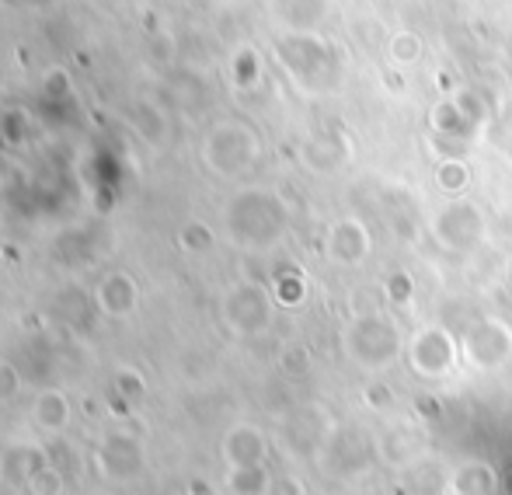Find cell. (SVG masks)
Returning <instances> with one entry per match:
<instances>
[{
	"instance_id": "cell-29",
	"label": "cell",
	"mask_w": 512,
	"mask_h": 495,
	"mask_svg": "<svg viewBox=\"0 0 512 495\" xmlns=\"http://www.w3.org/2000/svg\"><path fill=\"white\" fill-rule=\"evenodd\" d=\"M25 391V377L11 360H0V405H14Z\"/></svg>"
},
{
	"instance_id": "cell-24",
	"label": "cell",
	"mask_w": 512,
	"mask_h": 495,
	"mask_svg": "<svg viewBox=\"0 0 512 495\" xmlns=\"http://www.w3.org/2000/svg\"><path fill=\"white\" fill-rule=\"evenodd\" d=\"M387 56H391L394 67H415L425 56V42L418 32H394L387 42Z\"/></svg>"
},
{
	"instance_id": "cell-33",
	"label": "cell",
	"mask_w": 512,
	"mask_h": 495,
	"mask_svg": "<svg viewBox=\"0 0 512 495\" xmlns=\"http://www.w3.org/2000/svg\"><path fill=\"white\" fill-rule=\"evenodd\" d=\"M70 95V77L63 70L46 74V98H67Z\"/></svg>"
},
{
	"instance_id": "cell-21",
	"label": "cell",
	"mask_w": 512,
	"mask_h": 495,
	"mask_svg": "<svg viewBox=\"0 0 512 495\" xmlns=\"http://www.w3.org/2000/svg\"><path fill=\"white\" fill-rule=\"evenodd\" d=\"M405 478L411 495H450V471L429 454L405 468Z\"/></svg>"
},
{
	"instance_id": "cell-27",
	"label": "cell",
	"mask_w": 512,
	"mask_h": 495,
	"mask_svg": "<svg viewBox=\"0 0 512 495\" xmlns=\"http://www.w3.org/2000/svg\"><path fill=\"white\" fill-rule=\"evenodd\" d=\"M178 245L185 251H192V255H203V251L216 245V231L209 224H203V220H189V224L178 231Z\"/></svg>"
},
{
	"instance_id": "cell-13",
	"label": "cell",
	"mask_w": 512,
	"mask_h": 495,
	"mask_svg": "<svg viewBox=\"0 0 512 495\" xmlns=\"http://www.w3.org/2000/svg\"><path fill=\"white\" fill-rule=\"evenodd\" d=\"M377 454V440L366 436L363 429H338L335 440L321 454V464L331 468V475H359Z\"/></svg>"
},
{
	"instance_id": "cell-35",
	"label": "cell",
	"mask_w": 512,
	"mask_h": 495,
	"mask_svg": "<svg viewBox=\"0 0 512 495\" xmlns=\"http://www.w3.org/2000/svg\"><path fill=\"white\" fill-rule=\"evenodd\" d=\"M223 495H234V492H223Z\"/></svg>"
},
{
	"instance_id": "cell-1",
	"label": "cell",
	"mask_w": 512,
	"mask_h": 495,
	"mask_svg": "<svg viewBox=\"0 0 512 495\" xmlns=\"http://www.w3.org/2000/svg\"><path fill=\"white\" fill-rule=\"evenodd\" d=\"M223 234L241 251H272L290 234V206L269 185H244L223 203Z\"/></svg>"
},
{
	"instance_id": "cell-31",
	"label": "cell",
	"mask_w": 512,
	"mask_h": 495,
	"mask_svg": "<svg viewBox=\"0 0 512 495\" xmlns=\"http://www.w3.org/2000/svg\"><path fill=\"white\" fill-rule=\"evenodd\" d=\"M411 290H415V283H411L408 272H394V276L387 279V297H391L394 304L405 307L408 300H411Z\"/></svg>"
},
{
	"instance_id": "cell-23",
	"label": "cell",
	"mask_w": 512,
	"mask_h": 495,
	"mask_svg": "<svg viewBox=\"0 0 512 495\" xmlns=\"http://www.w3.org/2000/svg\"><path fill=\"white\" fill-rule=\"evenodd\" d=\"M436 185L446 196H464V189L471 185V168H467L464 157H443L436 168Z\"/></svg>"
},
{
	"instance_id": "cell-25",
	"label": "cell",
	"mask_w": 512,
	"mask_h": 495,
	"mask_svg": "<svg viewBox=\"0 0 512 495\" xmlns=\"http://www.w3.org/2000/svg\"><path fill=\"white\" fill-rule=\"evenodd\" d=\"M272 482V471L265 468H244V471H227V492L234 495H265Z\"/></svg>"
},
{
	"instance_id": "cell-34",
	"label": "cell",
	"mask_w": 512,
	"mask_h": 495,
	"mask_svg": "<svg viewBox=\"0 0 512 495\" xmlns=\"http://www.w3.org/2000/svg\"><path fill=\"white\" fill-rule=\"evenodd\" d=\"M119 391H126V394H143V377L136 370H129V367H122L119 373Z\"/></svg>"
},
{
	"instance_id": "cell-11",
	"label": "cell",
	"mask_w": 512,
	"mask_h": 495,
	"mask_svg": "<svg viewBox=\"0 0 512 495\" xmlns=\"http://www.w3.org/2000/svg\"><path fill=\"white\" fill-rule=\"evenodd\" d=\"M220 457L227 464V471L265 468V461H269V436L255 422H237V426H230L223 433Z\"/></svg>"
},
{
	"instance_id": "cell-32",
	"label": "cell",
	"mask_w": 512,
	"mask_h": 495,
	"mask_svg": "<svg viewBox=\"0 0 512 495\" xmlns=\"http://www.w3.org/2000/svg\"><path fill=\"white\" fill-rule=\"evenodd\" d=\"M265 495H307V485L297 475H272Z\"/></svg>"
},
{
	"instance_id": "cell-18",
	"label": "cell",
	"mask_w": 512,
	"mask_h": 495,
	"mask_svg": "<svg viewBox=\"0 0 512 495\" xmlns=\"http://www.w3.org/2000/svg\"><path fill=\"white\" fill-rule=\"evenodd\" d=\"M32 422H35V429H42V433H49V436L67 433L70 422H74L70 398L63 391H56V387L39 391V394H35V401H32Z\"/></svg>"
},
{
	"instance_id": "cell-14",
	"label": "cell",
	"mask_w": 512,
	"mask_h": 495,
	"mask_svg": "<svg viewBox=\"0 0 512 495\" xmlns=\"http://www.w3.org/2000/svg\"><path fill=\"white\" fill-rule=\"evenodd\" d=\"M95 461H98V471H102L105 478L122 482V478L140 475L143 464H147V454H143V443L136 440V436L112 433V436H105V440L98 443Z\"/></svg>"
},
{
	"instance_id": "cell-30",
	"label": "cell",
	"mask_w": 512,
	"mask_h": 495,
	"mask_svg": "<svg viewBox=\"0 0 512 495\" xmlns=\"http://www.w3.org/2000/svg\"><path fill=\"white\" fill-rule=\"evenodd\" d=\"M276 304H290V307H297L300 300H304V279L300 276H279V283H276Z\"/></svg>"
},
{
	"instance_id": "cell-22",
	"label": "cell",
	"mask_w": 512,
	"mask_h": 495,
	"mask_svg": "<svg viewBox=\"0 0 512 495\" xmlns=\"http://www.w3.org/2000/svg\"><path fill=\"white\" fill-rule=\"evenodd\" d=\"M227 74H230V84L237 91H251L258 81H262V53L255 46H237L230 53V63H227Z\"/></svg>"
},
{
	"instance_id": "cell-28",
	"label": "cell",
	"mask_w": 512,
	"mask_h": 495,
	"mask_svg": "<svg viewBox=\"0 0 512 495\" xmlns=\"http://www.w3.org/2000/svg\"><path fill=\"white\" fill-rule=\"evenodd\" d=\"M279 370H283L286 377H293V380H304L307 373L314 370V356H310L307 346L293 342V346H286L283 353H279Z\"/></svg>"
},
{
	"instance_id": "cell-16",
	"label": "cell",
	"mask_w": 512,
	"mask_h": 495,
	"mask_svg": "<svg viewBox=\"0 0 512 495\" xmlns=\"http://www.w3.org/2000/svg\"><path fill=\"white\" fill-rule=\"evenodd\" d=\"M269 14L283 32H317L328 21L331 0H269Z\"/></svg>"
},
{
	"instance_id": "cell-5",
	"label": "cell",
	"mask_w": 512,
	"mask_h": 495,
	"mask_svg": "<svg viewBox=\"0 0 512 495\" xmlns=\"http://www.w3.org/2000/svg\"><path fill=\"white\" fill-rule=\"evenodd\" d=\"M460 353L474 373H499L512 363V325L499 314L471 321L460 335Z\"/></svg>"
},
{
	"instance_id": "cell-10",
	"label": "cell",
	"mask_w": 512,
	"mask_h": 495,
	"mask_svg": "<svg viewBox=\"0 0 512 495\" xmlns=\"http://www.w3.org/2000/svg\"><path fill=\"white\" fill-rule=\"evenodd\" d=\"M321 251L331 265H342V269H356L366 258L373 255V234L366 227V220L359 217H338L328 224L321 241Z\"/></svg>"
},
{
	"instance_id": "cell-12",
	"label": "cell",
	"mask_w": 512,
	"mask_h": 495,
	"mask_svg": "<svg viewBox=\"0 0 512 495\" xmlns=\"http://www.w3.org/2000/svg\"><path fill=\"white\" fill-rule=\"evenodd\" d=\"M91 300H95L98 314L108 321H126L133 318L136 311H140V283H136L129 272L115 269V272H105L102 279L95 283V293H91Z\"/></svg>"
},
{
	"instance_id": "cell-17",
	"label": "cell",
	"mask_w": 512,
	"mask_h": 495,
	"mask_svg": "<svg viewBox=\"0 0 512 495\" xmlns=\"http://www.w3.org/2000/svg\"><path fill=\"white\" fill-rule=\"evenodd\" d=\"M377 457L391 468H411L415 461L425 457V447L418 440V433L411 426H391L387 433L377 436Z\"/></svg>"
},
{
	"instance_id": "cell-3",
	"label": "cell",
	"mask_w": 512,
	"mask_h": 495,
	"mask_svg": "<svg viewBox=\"0 0 512 495\" xmlns=\"http://www.w3.org/2000/svg\"><path fill=\"white\" fill-rule=\"evenodd\" d=\"M199 157H203L209 175L223 178V182H237V178L251 175L255 164L262 161V136L241 119H220L206 129L203 143H199Z\"/></svg>"
},
{
	"instance_id": "cell-7",
	"label": "cell",
	"mask_w": 512,
	"mask_h": 495,
	"mask_svg": "<svg viewBox=\"0 0 512 495\" xmlns=\"http://www.w3.org/2000/svg\"><path fill=\"white\" fill-rule=\"evenodd\" d=\"M405 356L411 373L422 380H443L464 363L460 339L446 325H439V321H429V325H422L411 335Z\"/></svg>"
},
{
	"instance_id": "cell-9",
	"label": "cell",
	"mask_w": 512,
	"mask_h": 495,
	"mask_svg": "<svg viewBox=\"0 0 512 495\" xmlns=\"http://www.w3.org/2000/svg\"><path fill=\"white\" fill-rule=\"evenodd\" d=\"M342 429V422L328 412L324 405H300L297 412L286 419L283 440L290 447V454L297 457H317L328 450V443L335 440V433Z\"/></svg>"
},
{
	"instance_id": "cell-6",
	"label": "cell",
	"mask_w": 512,
	"mask_h": 495,
	"mask_svg": "<svg viewBox=\"0 0 512 495\" xmlns=\"http://www.w3.org/2000/svg\"><path fill=\"white\" fill-rule=\"evenodd\" d=\"M429 234L443 251H453V255H467L485 241L488 234V217L478 203L457 196L443 206V210L432 213L429 220Z\"/></svg>"
},
{
	"instance_id": "cell-19",
	"label": "cell",
	"mask_w": 512,
	"mask_h": 495,
	"mask_svg": "<svg viewBox=\"0 0 512 495\" xmlns=\"http://www.w3.org/2000/svg\"><path fill=\"white\" fill-rule=\"evenodd\" d=\"M129 126H133L136 136L154 150H161L164 143H168V133H171L164 109L157 102H150V98H136V102L129 105Z\"/></svg>"
},
{
	"instance_id": "cell-26",
	"label": "cell",
	"mask_w": 512,
	"mask_h": 495,
	"mask_svg": "<svg viewBox=\"0 0 512 495\" xmlns=\"http://www.w3.org/2000/svg\"><path fill=\"white\" fill-rule=\"evenodd\" d=\"M63 489H67V478H63V471L56 468L53 461H46L42 468H35L32 478H28V485H25L28 495H63Z\"/></svg>"
},
{
	"instance_id": "cell-20",
	"label": "cell",
	"mask_w": 512,
	"mask_h": 495,
	"mask_svg": "<svg viewBox=\"0 0 512 495\" xmlns=\"http://www.w3.org/2000/svg\"><path fill=\"white\" fill-rule=\"evenodd\" d=\"M499 475L488 461H464L450 471V495H495Z\"/></svg>"
},
{
	"instance_id": "cell-15",
	"label": "cell",
	"mask_w": 512,
	"mask_h": 495,
	"mask_svg": "<svg viewBox=\"0 0 512 495\" xmlns=\"http://www.w3.org/2000/svg\"><path fill=\"white\" fill-rule=\"evenodd\" d=\"M352 161V143L345 133L338 129H324V133H314L310 140H304L300 147V164L314 175H335L345 164Z\"/></svg>"
},
{
	"instance_id": "cell-8",
	"label": "cell",
	"mask_w": 512,
	"mask_h": 495,
	"mask_svg": "<svg viewBox=\"0 0 512 495\" xmlns=\"http://www.w3.org/2000/svg\"><path fill=\"white\" fill-rule=\"evenodd\" d=\"M276 60L283 63V70L297 84L314 88L324 70H331L335 56H331V46L317 32H283L276 39Z\"/></svg>"
},
{
	"instance_id": "cell-4",
	"label": "cell",
	"mask_w": 512,
	"mask_h": 495,
	"mask_svg": "<svg viewBox=\"0 0 512 495\" xmlns=\"http://www.w3.org/2000/svg\"><path fill=\"white\" fill-rule=\"evenodd\" d=\"M220 321L237 339H258L276 321V293L258 279H237L220 297Z\"/></svg>"
},
{
	"instance_id": "cell-2",
	"label": "cell",
	"mask_w": 512,
	"mask_h": 495,
	"mask_svg": "<svg viewBox=\"0 0 512 495\" xmlns=\"http://www.w3.org/2000/svg\"><path fill=\"white\" fill-rule=\"evenodd\" d=\"M408 342L401 335L398 321L387 314H356L342 328V353L345 360L363 373H384L405 356Z\"/></svg>"
}]
</instances>
